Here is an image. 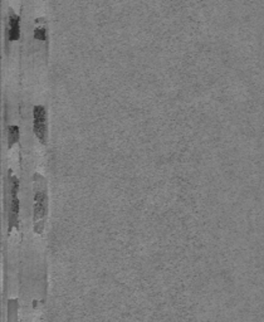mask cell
<instances>
[{
    "label": "cell",
    "instance_id": "6da1fadb",
    "mask_svg": "<svg viewBox=\"0 0 264 322\" xmlns=\"http://www.w3.org/2000/svg\"><path fill=\"white\" fill-rule=\"evenodd\" d=\"M38 180L34 181L33 195V222L37 233H42L44 228V219L48 209V196L45 188L44 178L40 175H36Z\"/></svg>",
    "mask_w": 264,
    "mask_h": 322
},
{
    "label": "cell",
    "instance_id": "7a4b0ae2",
    "mask_svg": "<svg viewBox=\"0 0 264 322\" xmlns=\"http://www.w3.org/2000/svg\"><path fill=\"white\" fill-rule=\"evenodd\" d=\"M19 180L18 178L13 174L12 170H9L8 174V226L9 230H12L13 227L17 226L19 217Z\"/></svg>",
    "mask_w": 264,
    "mask_h": 322
},
{
    "label": "cell",
    "instance_id": "3957f363",
    "mask_svg": "<svg viewBox=\"0 0 264 322\" xmlns=\"http://www.w3.org/2000/svg\"><path fill=\"white\" fill-rule=\"evenodd\" d=\"M33 131L40 141H47L48 121H47V110L42 103H38L33 107Z\"/></svg>",
    "mask_w": 264,
    "mask_h": 322
},
{
    "label": "cell",
    "instance_id": "277c9868",
    "mask_svg": "<svg viewBox=\"0 0 264 322\" xmlns=\"http://www.w3.org/2000/svg\"><path fill=\"white\" fill-rule=\"evenodd\" d=\"M20 37V18L19 15L10 9L6 21V43L14 42Z\"/></svg>",
    "mask_w": 264,
    "mask_h": 322
},
{
    "label": "cell",
    "instance_id": "5b68a950",
    "mask_svg": "<svg viewBox=\"0 0 264 322\" xmlns=\"http://www.w3.org/2000/svg\"><path fill=\"white\" fill-rule=\"evenodd\" d=\"M33 38L39 42L47 40V27H45L44 19L39 18L36 20V25L33 28Z\"/></svg>",
    "mask_w": 264,
    "mask_h": 322
},
{
    "label": "cell",
    "instance_id": "8992f818",
    "mask_svg": "<svg viewBox=\"0 0 264 322\" xmlns=\"http://www.w3.org/2000/svg\"><path fill=\"white\" fill-rule=\"evenodd\" d=\"M6 137H8V145H9V148H12L17 141H19L20 129H19L18 125L12 124L8 126V129H6Z\"/></svg>",
    "mask_w": 264,
    "mask_h": 322
}]
</instances>
